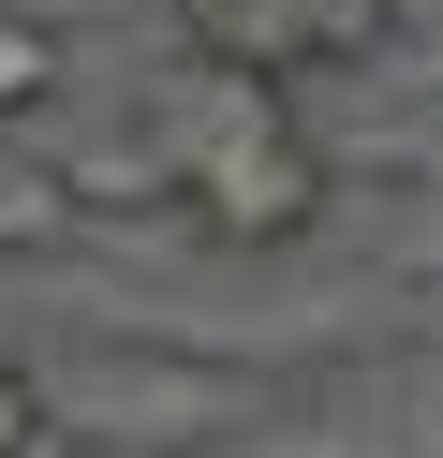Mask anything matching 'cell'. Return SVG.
Returning a JSON list of instances; mask_svg holds the SVG:
<instances>
[{"label":"cell","mask_w":443,"mask_h":458,"mask_svg":"<svg viewBox=\"0 0 443 458\" xmlns=\"http://www.w3.org/2000/svg\"><path fill=\"white\" fill-rule=\"evenodd\" d=\"M177 15H192V45L222 74H295V60H340V45L384 30L370 0H177Z\"/></svg>","instance_id":"7a4b0ae2"},{"label":"cell","mask_w":443,"mask_h":458,"mask_svg":"<svg viewBox=\"0 0 443 458\" xmlns=\"http://www.w3.org/2000/svg\"><path fill=\"white\" fill-rule=\"evenodd\" d=\"M59 192H74V208H163V148H148V133H118V148H89V163H59Z\"/></svg>","instance_id":"3957f363"},{"label":"cell","mask_w":443,"mask_h":458,"mask_svg":"<svg viewBox=\"0 0 443 458\" xmlns=\"http://www.w3.org/2000/svg\"><path fill=\"white\" fill-rule=\"evenodd\" d=\"M59 89V30L45 15H15V0H0V119H30V104Z\"/></svg>","instance_id":"5b68a950"},{"label":"cell","mask_w":443,"mask_h":458,"mask_svg":"<svg viewBox=\"0 0 443 458\" xmlns=\"http://www.w3.org/2000/svg\"><path fill=\"white\" fill-rule=\"evenodd\" d=\"M148 148H163V178L207 208V237H236V251L325 222V148H311V119H295L281 74H222V60H207V89L177 104Z\"/></svg>","instance_id":"6da1fadb"},{"label":"cell","mask_w":443,"mask_h":458,"mask_svg":"<svg viewBox=\"0 0 443 458\" xmlns=\"http://www.w3.org/2000/svg\"><path fill=\"white\" fill-rule=\"evenodd\" d=\"M0 458H45V385L30 369H0Z\"/></svg>","instance_id":"8992f818"},{"label":"cell","mask_w":443,"mask_h":458,"mask_svg":"<svg viewBox=\"0 0 443 458\" xmlns=\"http://www.w3.org/2000/svg\"><path fill=\"white\" fill-rule=\"evenodd\" d=\"M370 15H399V0H370Z\"/></svg>","instance_id":"52a82bcc"},{"label":"cell","mask_w":443,"mask_h":458,"mask_svg":"<svg viewBox=\"0 0 443 458\" xmlns=\"http://www.w3.org/2000/svg\"><path fill=\"white\" fill-rule=\"evenodd\" d=\"M45 237H74V192H59V163L0 148V251H45Z\"/></svg>","instance_id":"277c9868"}]
</instances>
